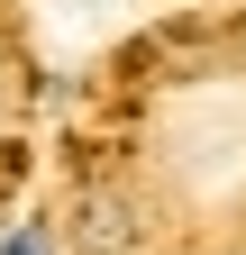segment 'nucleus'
Instances as JSON below:
<instances>
[{
    "label": "nucleus",
    "instance_id": "1",
    "mask_svg": "<svg viewBox=\"0 0 246 255\" xmlns=\"http://www.w3.org/2000/svg\"><path fill=\"white\" fill-rule=\"evenodd\" d=\"M0 255H55V246H46V228H9V237H0Z\"/></svg>",
    "mask_w": 246,
    "mask_h": 255
}]
</instances>
